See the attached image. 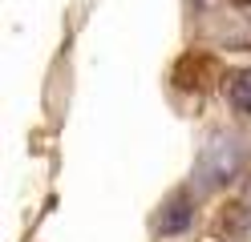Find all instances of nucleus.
<instances>
[{"label": "nucleus", "mask_w": 251, "mask_h": 242, "mask_svg": "<svg viewBox=\"0 0 251 242\" xmlns=\"http://www.w3.org/2000/svg\"><path fill=\"white\" fill-rule=\"evenodd\" d=\"M235 170H239V145H235V137H215L207 150H202L199 177L207 186H215V182H227Z\"/></svg>", "instance_id": "nucleus-1"}, {"label": "nucleus", "mask_w": 251, "mask_h": 242, "mask_svg": "<svg viewBox=\"0 0 251 242\" xmlns=\"http://www.w3.org/2000/svg\"><path fill=\"white\" fill-rule=\"evenodd\" d=\"M227 97H231V105L239 109V113H251V69L235 73L227 81Z\"/></svg>", "instance_id": "nucleus-3"}, {"label": "nucleus", "mask_w": 251, "mask_h": 242, "mask_svg": "<svg viewBox=\"0 0 251 242\" xmlns=\"http://www.w3.org/2000/svg\"><path fill=\"white\" fill-rule=\"evenodd\" d=\"M191 218H195L191 198H186V194H175V198L166 202V210H162L158 230H162V234H178V230H186V226H191Z\"/></svg>", "instance_id": "nucleus-2"}]
</instances>
